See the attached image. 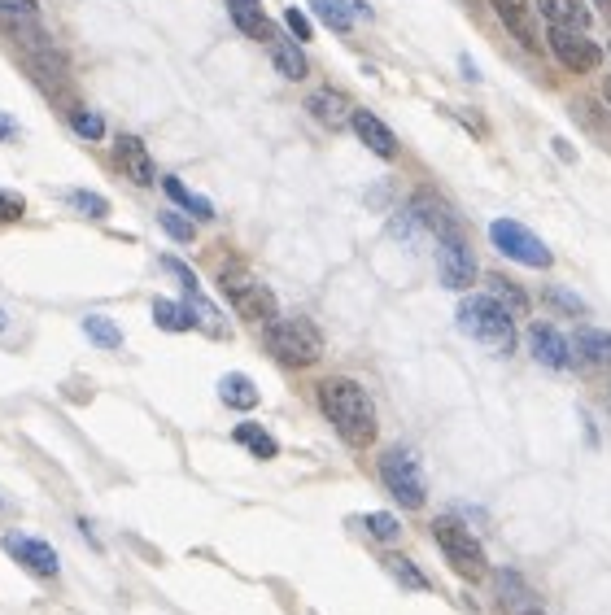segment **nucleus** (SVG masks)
<instances>
[{"label": "nucleus", "mask_w": 611, "mask_h": 615, "mask_svg": "<svg viewBox=\"0 0 611 615\" xmlns=\"http://www.w3.org/2000/svg\"><path fill=\"white\" fill-rule=\"evenodd\" d=\"M385 563H389V572H393V576H398V581H402L406 589H419V594H428V589H433V581H428V576H424V572H419V568H415V563H411V559H402V554H389V559H385Z\"/></svg>", "instance_id": "c756f323"}, {"label": "nucleus", "mask_w": 611, "mask_h": 615, "mask_svg": "<svg viewBox=\"0 0 611 615\" xmlns=\"http://www.w3.org/2000/svg\"><path fill=\"white\" fill-rule=\"evenodd\" d=\"M284 22H289V31L297 35V40H310V22L302 9H284Z\"/></svg>", "instance_id": "4c0bfd02"}, {"label": "nucleus", "mask_w": 611, "mask_h": 615, "mask_svg": "<svg viewBox=\"0 0 611 615\" xmlns=\"http://www.w3.org/2000/svg\"><path fill=\"white\" fill-rule=\"evenodd\" d=\"M219 284H223V293H227V301L236 306V315H241L245 323H275V293L267 284H258L249 271H241V267H227L223 275H219Z\"/></svg>", "instance_id": "423d86ee"}, {"label": "nucleus", "mask_w": 611, "mask_h": 615, "mask_svg": "<svg viewBox=\"0 0 611 615\" xmlns=\"http://www.w3.org/2000/svg\"><path fill=\"white\" fill-rule=\"evenodd\" d=\"M515 615H542V611H537V607H529V611H515Z\"/></svg>", "instance_id": "79ce46f5"}, {"label": "nucleus", "mask_w": 611, "mask_h": 615, "mask_svg": "<svg viewBox=\"0 0 611 615\" xmlns=\"http://www.w3.org/2000/svg\"><path fill=\"white\" fill-rule=\"evenodd\" d=\"M22 210H27V205H22L18 192L0 188V223H18V219H22Z\"/></svg>", "instance_id": "c9c22d12"}, {"label": "nucleus", "mask_w": 611, "mask_h": 615, "mask_svg": "<svg viewBox=\"0 0 611 615\" xmlns=\"http://www.w3.org/2000/svg\"><path fill=\"white\" fill-rule=\"evenodd\" d=\"M489 240H494V249L502 253V258H511V262H520V267H537V271H546L550 262V249L537 240V232H529L524 223H515V219H494L489 223Z\"/></svg>", "instance_id": "0eeeda50"}, {"label": "nucleus", "mask_w": 611, "mask_h": 615, "mask_svg": "<svg viewBox=\"0 0 611 615\" xmlns=\"http://www.w3.org/2000/svg\"><path fill=\"white\" fill-rule=\"evenodd\" d=\"M537 9L550 18V27H568V31H585L594 22V14L581 0H537Z\"/></svg>", "instance_id": "412c9836"}, {"label": "nucleus", "mask_w": 611, "mask_h": 615, "mask_svg": "<svg viewBox=\"0 0 611 615\" xmlns=\"http://www.w3.org/2000/svg\"><path fill=\"white\" fill-rule=\"evenodd\" d=\"M459 328L472 336V341L502 349V354L515 349V323L494 297H463L459 301Z\"/></svg>", "instance_id": "20e7f679"}, {"label": "nucleus", "mask_w": 611, "mask_h": 615, "mask_svg": "<svg viewBox=\"0 0 611 615\" xmlns=\"http://www.w3.org/2000/svg\"><path fill=\"white\" fill-rule=\"evenodd\" d=\"M70 127H75L83 140H101L105 136V118L92 114V110H75V114H70Z\"/></svg>", "instance_id": "2f4dec72"}, {"label": "nucleus", "mask_w": 611, "mask_h": 615, "mask_svg": "<svg viewBox=\"0 0 611 615\" xmlns=\"http://www.w3.org/2000/svg\"><path fill=\"white\" fill-rule=\"evenodd\" d=\"M489 5H494V14H498L502 27H507L515 40L524 44V53H537V22H533L529 0H489Z\"/></svg>", "instance_id": "2eb2a0df"}, {"label": "nucleus", "mask_w": 611, "mask_h": 615, "mask_svg": "<svg viewBox=\"0 0 611 615\" xmlns=\"http://www.w3.org/2000/svg\"><path fill=\"white\" fill-rule=\"evenodd\" d=\"M607 48H611V44H607Z\"/></svg>", "instance_id": "de8ad7c7"}, {"label": "nucleus", "mask_w": 611, "mask_h": 615, "mask_svg": "<svg viewBox=\"0 0 611 615\" xmlns=\"http://www.w3.org/2000/svg\"><path fill=\"white\" fill-rule=\"evenodd\" d=\"M572 367H590V371H607L611 367V332L603 328H581L572 332Z\"/></svg>", "instance_id": "4468645a"}, {"label": "nucleus", "mask_w": 611, "mask_h": 615, "mask_svg": "<svg viewBox=\"0 0 611 615\" xmlns=\"http://www.w3.org/2000/svg\"><path fill=\"white\" fill-rule=\"evenodd\" d=\"M319 410H323V419H328L332 428H337V437L345 445H354V450H367L371 441H376V406H371V397L367 389L358 380L350 376H328V380H319Z\"/></svg>", "instance_id": "f257e3e1"}, {"label": "nucleus", "mask_w": 611, "mask_h": 615, "mask_svg": "<svg viewBox=\"0 0 611 615\" xmlns=\"http://www.w3.org/2000/svg\"><path fill=\"white\" fill-rule=\"evenodd\" d=\"M162 188H166V197H171L175 205H184L188 214H197V219H214V205H210V201H201L197 192H188V188H184V179H175V175H171Z\"/></svg>", "instance_id": "cd10ccee"}, {"label": "nucleus", "mask_w": 611, "mask_h": 615, "mask_svg": "<svg viewBox=\"0 0 611 615\" xmlns=\"http://www.w3.org/2000/svg\"><path fill=\"white\" fill-rule=\"evenodd\" d=\"M411 214L419 219V227H424V232H433L441 240V245H446V240H463L459 214H454L450 205L437 197V192H415V197H411Z\"/></svg>", "instance_id": "1a4fd4ad"}, {"label": "nucleus", "mask_w": 611, "mask_h": 615, "mask_svg": "<svg viewBox=\"0 0 611 615\" xmlns=\"http://www.w3.org/2000/svg\"><path fill=\"white\" fill-rule=\"evenodd\" d=\"M162 267H166V271H171V275H175V280H179V284H184V293H201V288H197V275H193V271H188V267H184V262H175V258H166V262H162Z\"/></svg>", "instance_id": "e433bc0d"}, {"label": "nucleus", "mask_w": 611, "mask_h": 615, "mask_svg": "<svg viewBox=\"0 0 611 615\" xmlns=\"http://www.w3.org/2000/svg\"><path fill=\"white\" fill-rule=\"evenodd\" d=\"M367 528H371V537H376V541H398L402 537V524L398 520H393V515H367Z\"/></svg>", "instance_id": "473e14b6"}, {"label": "nucleus", "mask_w": 611, "mask_h": 615, "mask_svg": "<svg viewBox=\"0 0 611 615\" xmlns=\"http://www.w3.org/2000/svg\"><path fill=\"white\" fill-rule=\"evenodd\" d=\"M485 284H489V293H494V301L507 310V315H524V310H529V293H524L515 280H507L502 271H489Z\"/></svg>", "instance_id": "5701e85b"}, {"label": "nucleus", "mask_w": 611, "mask_h": 615, "mask_svg": "<svg viewBox=\"0 0 611 615\" xmlns=\"http://www.w3.org/2000/svg\"><path fill=\"white\" fill-rule=\"evenodd\" d=\"M114 158H118V166H123V175L131 179V184H153V162H149V149L140 144L136 136H118L114 140Z\"/></svg>", "instance_id": "f3484780"}, {"label": "nucleus", "mask_w": 611, "mask_h": 615, "mask_svg": "<svg viewBox=\"0 0 611 615\" xmlns=\"http://www.w3.org/2000/svg\"><path fill=\"white\" fill-rule=\"evenodd\" d=\"M227 14L249 40H271V18L262 9V0H227Z\"/></svg>", "instance_id": "aec40b11"}, {"label": "nucleus", "mask_w": 611, "mask_h": 615, "mask_svg": "<svg viewBox=\"0 0 611 615\" xmlns=\"http://www.w3.org/2000/svg\"><path fill=\"white\" fill-rule=\"evenodd\" d=\"M306 110L315 114L323 127H345V123H350V114H354V110H350V101H345L341 92H332V88L310 92V96H306Z\"/></svg>", "instance_id": "6ab92c4d"}, {"label": "nucleus", "mask_w": 611, "mask_h": 615, "mask_svg": "<svg viewBox=\"0 0 611 615\" xmlns=\"http://www.w3.org/2000/svg\"><path fill=\"white\" fill-rule=\"evenodd\" d=\"M5 550L14 554V559H18L27 572L40 576V581H57V572H62V563H57L53 546H49V541H40V537L9 533V537H5Z\"/></svg>", "instance_id": "f8f14e48"}, {"label": "nucleus", "mask_w": 611, "mask_h": 615, "mask_svg": "<svg viewBox=\"0 0 611 615\" xmlns=\"http://www.w3.org/2000/svg\"><path fill=\"white\" fill-rule=\"evenodd\" d=\"M83 336H88L97 349H118V345H123V332H118V323L105 319V315H88V319H83Z\"/></svg>", "instance_id": "bb28decb"}, {"label": "nucleus", "mask_w": 611, "mask_h": 615, "mask_svg": "<svg viewBox=\"0 0 611 615\" xmlns=\"http://www.w3.org/2000/svg\"><path fill=\"white\" fill-rule=\"evenodd\" d=\"M66 201L75 205L79 214H88V219H105L110 214V201L97 197V192H88V188H75V192H66Z\"/></svg>", "instance_id": "7c9ffc66"}, {"label": "nucleus", "mask_w": 611, "mask_h": 615, "mask_svg": "<svg viewBox=\"0 0 611 615\" xmlns=\"http://www.w3.org/2000/svg\"><path fill=\"white\" fill-rule=\"evenodd\" d=\"M437 275L446 288H454V293H467V288H472L476 258H472V249H467V240H446V245H437Z\"/></svg>", "instance_id": "9b49d317"}, {"label": "nucleus", "mask_w": 611, "mask_h": 615, "mask_svg": "<svg viewBox=\"0 0 611 615\" xmlns=\"http://www.w3.org/2000/svg\"><path fill=\"white\" fill-rule=\"evenodd\" d=\"M0 27L14 35L27 53L44 48V40H40V5H35V0H0Z\"/></svg>", "instance_id": "9d476101"}, {"label": "nucleus", "mask_w": 611, "mask_h": 615, "mask_svg": "<svg viewBox=\"0 0 611 615\" xmlns=\"http://www.w3.org/2000/svg\"><path fill=\"white\" fill-rule=\"evenodd\" d=\"M271 62H275V70H280L284 79H306V53L297 44H289V40H280L271 48Z\"/></svg>", "instance_id": "a878e982"}, {"label": "nucleus", "mask_w": 611, "mask_h": 615, "mask_svg": "<svg viewBox=\"0 0 611 615\" xmlns=\"http://www.w3.org/2000/svg\"><path fill=\"white\" fill-rule=\"evenodd\" d=\"M555 153H559L563 162H577V153H572V144H568V140H555Z\"/></svg>", "instance_id": "ea45409f"}, {"label": "nucleus", "mask_w": 611, "mask_h": 615, "mask_svg": "<svg viewBox=\"0 0 611 615\" xmlns=\"http://www.w3.org/2000/svg\"><path fill=\"white\" fill-rule=\"evenodd\" d=\"M598 5H603V9H611V0H598Z\"/></svg>", "instance_id": "37998d69"}, {"label": "nucleus", "mask_w": 611, "mask_h": 615, "mask_svg": "<svg viewBox=\"0 0 611 615\" xmlns=\"http://www.w3.org/2000/svg\"><path fill=\"white\" fill-rule=\"evenodd\" d=\"M0 328H5V315H0Z\"/></svg>", "instance_id": "a18cd8bd"}, {"label": "nucleus", "mask_w": 611, "mask_h": 615, "mask_svg": "<svg viewBox=\"0 0 611 615\" xmlns=\"http://www.w3.org/2000/svg\"><path fill=\"white\" fill-rule=\"evenodd\" d=\"M607 410H611V389H607Z\"/></svg>", "instance_id": "c03bdc74"}, {"label": "nucleus", "mask_w": 611, "mask_h": 615, "mask_svg": "<svg viewBox=\"0 0 611 615\" xmlns=\"http://www.w3.org/2000/svg\"><path fill=\"white\" fill-rule=\"evenodd\" d=\"M310 9L328 22L332 31H350L354 27V14H350V5L345 0H310Z\"/></svg>", "instance_id": "c85d7f7f"}, {"label": "nucleus", "mask_w": 611, "mask_h": 615, "mask_svg": "<svg viewBox=\"0 0 611 615\" xmlns=\"http://www.w3.org/2000/svg\"><path fill=\"white\" fill-rule=\"evenodd\" d=\"M529 349H533L537 363L550 367V371H568L572 367L568 336H563L559 328H550V323H533V328H529Z\"/></svg>", "instance_id": "ddd939ff"}, {"label": "nucleus", "mask_w": 611, "mask_h": 615, "mask_svg": "<svg viewBox=\"0 0 611 615\" xmlns=\"http://www.w3.org/2000/svg\"><path fill=\"white\" fill-rule=\"evenodd\" d=\"M546 44H550V53H555V62H559L563 70H572V75H590V70L603 66V48H598L585 31L550 27Z\"/></svg>", "instance_id": "6e6552de"}, {"label": "nucleus", "mask_w": 611, "mask_h": 615, "mask_svg": "<svg viewBox=\"0 0 611 615\" xmlns=\"http://www.w3.org/2000/svg\"><path fill=\"white\" fill-rule=\"evenodd\" d=\"M158 223L166 227V236H175V240H193V236H197V232H193V223H188L184 214H175V210H166Z\"/></svg>", "instance_id": "f704fd0d"}, {"label": "nucleus", "mask_w": 611, "mask_h": 615, "mask_svg": "<svg viewBox=\"0 0 611 615\" xmlns=\"http://www.w3.org/2000/svg\"><path fill=\"white\" fill-rule=\"evenodd\" d=\"M568 110H572V118H577V123L590 131L598 144H607V149H611V114L603 110V101H594V96H572Z\"/></svg>", "instance_id": "a211bd4d"}, {"label": "nucleus", "mask_w": 611, "mask_h": 615, "mask_svg": "<svg viewBox=\"0 0 611 615\" xmlns=\"http://www.w3.org/2000/svg\"><path fill=\"white\" fill-rule=\"evenodd\" d=\"M433 541L441 546V559L450 563V572L459 576V581L476 585L489 576V559H485V546L467 533L463 520H454V515H437L433 520Z\"/></svg>", "instance_id": "f03ea898"}, {"label": "nucleus", "mask_w": 611, "mask_h": 615, "mask_svg": "<svg viewBox=\"0 0 611 615\" xmlns=\"http://www.w3.org/2000/svg\"><path fill=\"white\" fill-rule=\"evenodd\" d=\"M350 127H354V136L363 140L371 153H376V158H385V162L398 158V136H393V131L380 123V118L371 114V110H354V114H350Z\"/></svg>", "instance_id": "dca6fc26"}, {"label": "nucleus", "mask_w": 611, "mask_h": 615, "mask_svg": "<svg viewBox=\"0 0 611 615\" xmlns=\"http://www.w3.org/2000/svg\"><path fill=\"white\" fill-rule=\"evenodd\" d=\"M219 397H223V406H232V410H254L258 406V384L249 376H241V371H232V376L219 380Z\"/></svg>", "instance_id": "b1692460"}, {"label": "nucleus", "mask_w": 611, "mask_h": 615, "mask_svg": "<svg viewBox=\"0 0 611 615\" xmlns=\"http://www.w3.org/2000/svg\"><path fill=\"white\" fill-rule=\"evenodd\" d=\"M153 323H158L162 332H188V328H197V315H193V306H188V301L158 297V301H153Z\"/></svg>", "instance_id": "4be33fe9"}, {"label": "nucleus", "mask_w": 611, "mask_h": 615, "mask_svg": "<svg viewBox=\"0 0 611 615\" xmlns=\"http://www.w3.org/2000/svg\"><path fill=\"white\" fill-rule=\"evenodd\" d=\"M18 136V123L9 114H0V140H14Z\"/></svg>", "instance_id": "58836bf2"}, {"label": "nucleus", "mask_w": 611, "mask_h": 615, "mask_svg": "<svg viewBox=\"0 0 611 615\" xmlns=\"http://www.w3.org/2000/svg\"><path fill=\"white\" fill-rule=\"evenodd\" d=\"M267 354L275 358V363L302 371V367H315L323 358V336L310 319H275L267 323Z\"/></svg>", "instance_id": "7ed1b4c3"}, {"label": "nucleus", "mask_w": 611, "mask_h": 615, "mask_svg": "<svg viewBox=\"0 0 611 615\" xmlns=\"http://www.w3.org/2000/svg\"><path fill=\"white\" fill-rule=\"evenodd\" d=\"M603 105H611V75H607V83H603Z\"/></svg>", "instance_id": "a19ab883"}, {"label": "nucleus", "mask_w": 611, "mask_h": 615, "mask_svg": "<svg viewBox=\"0 0 611 615\" xmlns=\"http://www.w3.org/2000/svg\"><path fill=\"white\" fill-rule=\"evenodd\" d=\"M232 441H241L254 458H275V454H280V445L271 441V432H267V428H258V424H241V428L232 432Z\"/></svg>", "instance_id": "393cba45"}, {"label": "nucleus", "mask_w": 611, "mask_h": 615, "mask_svg": "<svg viewBox=\"0 0 611 615\" xmlns=\"http://www.w3.org/2000/svg\"><path fill=\"white\" fill-rule=\"evenodd\" d=\"M380 480H385V489L398 498V506H406V511H424V502H428L424 467H419V458L406 450V445H393V450L380 454Z\"/></svg>", "instance_id": "39448f33"}, {"label": "nucleus", "mask_w": 611, "mask_h": 615, "mask_svg": "<svg viewBox=\"0 0 611 615\" xmlns=\"http://www.w3.org/2000/svg\"><path fill=\"white\" fill-rule=\"evenodd\" d=\"M546 301H550V306H555V310H563V315H581V297L577 293H568V288H546Z\"/></svg>", "instance_id": "72a5a7b5"}, {"label": "nucleus", "mask_w": 611, "mask_h": 615, "mask_svg": "<svg viewBox=\"0 0 611 615\" xmlns=\"http://www.w3.org/2000/svg\"><path fill=\"white\" fill-rule=\"evenodd\" d=\"M0 511H5V502H0Z\"/></svg>", "instance_id": "49530a36"}]
</instances>
